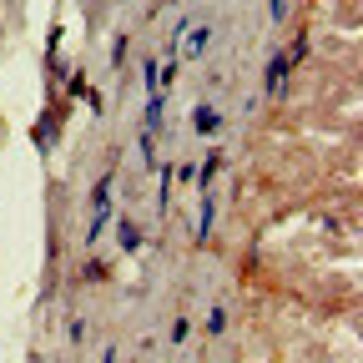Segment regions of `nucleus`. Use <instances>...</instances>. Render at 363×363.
I'll use <instances>...</instances> for the list:
<instances>
[{"label": "nucleus", "instance_id": "17", "mask_svg": "<svg viewBox=\"0 0 363 363\" xmlns=\"http://www.w3.org/2000/svg\"><path fill=\"white\" fill-rule=\"evenodd\" d=\"M267 16H272V26H283L288 21V0H267Z\"/></svg>", "mask_w": 363, "mask_h": 363}, {"label": "nucleus", "instance_id": "18", "mask_svg": "<svg viewBox=\"0 0 363 363\" xmlns=\"http://www.w3.org/2000/svg\"><path fill=\"white\" fill-rule=\"evenodd\" d=\"M187 333H192V323H187V318H177V323H172V343H187Z\"/></svg>", "mask_w": 363, "mask_h": 363}, {"label": "nucleus", "instance_id": "15", "mask_svg": "<svg viewBox=\"0 0 363 363\" xmlns=\"http://www.w3.org/2000/svg\"><path fill=\"white\" fill-rule=\"evenodd\" d=\"M81 283H106V262H96V257H91V262L81 267Z\"/></svg>", "mask_w": 363, "mask_h": 363}, {"label": "nucleus", "instance_id": "4", "mask_svg": "<svg viewBox=\"0 0 363 363\" xmlns=\"http://www.w3.org/2000/svg\"><path fill=\"white\" fill-rule=\"evenodd\" d=\"M217 126H222V111H217L212 101H197V106H192V131H197V136H217Z\"/></svg>", "mask_w": 363, "mask_h": 363}, {"label": "nucleus", "instance_id": "6", "mask_svg": "<svg viewBox=\"0 0 363 363\" xmlns=\"http://www.w3.org/2000/svg\"><path fill=\"white\" fill-rule=\"evenodd\" d=\"M116 222V242H121V252H136L142 247V227H136L131 217H111Z\"/></svg>", "mask_w": 363, "mask_h": 363}, {"label": "nucleus", "instance_id": "12", "mask_svg": "<svg viewBox=\"0 0 363 363\" xmlns=\"http://www.w3.org/2000/svg\"><path fill=\"white\" fill-rule=\"evenodd\" d=\"M157 71H162V56H147V61H142V86H147V96L157 91Z\"/></svg>", "mask_w": 363, "mask_h": 363}, {"label": "nucleus", "instance_id": "2", "mask_svg": "<svg viewBox=\"0 0 363 363\" xmlns=\"http://www.w3.org/2000/svg\"><path fill=\"white\" fill-rule=\"evenodd\" d=\"M30 142H35V152H40V157L61 142V106H51V111H40V116H35V126H30Z\"/></svg>", "mask_w": 363, "mask_h": 363}, {"label": "nucleus", "instance_id": "7", "mask_svg": "<svg viewBox=\"0 0 363 363\" xmlns=\"http://www.w3.org/2000/svg\"><path fill=\"white\" fill-rule=\"evenodd\" d=\"M111 182H116L111 172H106L101 182H91V197H86V202H91V212H96V207H111Z\"/></svg>", "mask_w": 363, "mask_h": 363}, {"label": "nucleus", "instance_id": "21", "mask_svg": "<svg viewBox=\"0 0 363 363\" xmlns=\"http://www.w3.org/2000/svg\"><path fill=\"white\" fill-rule=\"evenodd\" d=\"M167 6H177V0H167Z\"/></svg>", "mask_w": 363, "mask_h": 363}, {"label": "nucleus", "instance_id": "8", "mask_svg": "<svg viewBox=\"0 0 363 363\" xmlns=\"http://www.w3.org/2000/svg\"><path fill=\"white\" fill-rule=\"evenodd\" d=\"M217 172H222V157L212 152L202 167H197V192H212V182H217Z\"/></svg>", "mask_w": 363, "mask_h": 363}, {"label": "nucleus", "instance_id": "16", "mask_svg": "<svg viewBox=\"0 0 363 363\" xmlns=\"http://www.w3.org/2000/svg\"><path fill=\"white\" fill-rule=\"evenodd\" d=\"M66 343H71V348L86 343V323H81V318H71V323H66Z\"/></svg>", "mask_w": 363, "mask_h": 363}, {"label": "nucleus", "instance_id": "5", "mask_svg": "<svg viewBox=\"0 0 363 363\" xmlns=\"http://www.w3.org/2000/svg\"><path fill=\"white\" fill-rule=\"evenodd\" d=\"M212 227H217V202H212V192H202V207H197V233H192V242H197V247L212 238Z\"/></svg>", "mask_w": 363, "mask_h": 363}, {"label": "nucleus", "instance_id": "1", "mask_svg": "<svg viewBox=\"0 0 363 363\" xmlns=\"http://www.w3.org/2000/svg\"><path fill=\"white\" fill-rule=\"evenodd\" d=\"M293 71V56L288 51H272L267 66H262V101H283V81Z\"/></svg>", "mask_w": 363, "mask_h": 363}, {"label": "nucleus", "instance_id": "9", "mask_svg": "<svg viewBox=\"0 0 363 363\" xmlns=\"http://www.w3.org/2000/svg\"><path fill=\"white\" fill-rule=\"evenodd\" d=\"M106 222H111V207H96V212H91V222H86V247L106 233Z\"/></svg>", "mask_w": 363, "mask_h": 363}, {"label": "nucleus", "instance_id": "11", "mask_svg": "<svg viewBox=\"0 0 363 363\" xmlns=\"http://www.w3.org/2000/svg\"><path fill=\"white\" fill-rule=\"evenodd\" d=\"M126 51H131V35L121 30V35L111 40V71H121V66H126Z\"/></svg>", "mask_w": 363, "mask_h": 363}, {"label": "nucleus", "instance_id": "13", "mask_svg": "<svg viewBox=\"0 0 363 363\" xmlns=\"http://www.w3.org/2000/svg\"><path fill=\"white\" fill-rule=\"evenodd\" d=\"M222 328H227V308H222V303H212V308H207V333L217 338Z\"/></svg>", "mask_w": 363, "mask_h": 363}, {"label": "nucleus", "instance_id": "3", "mask_svg": "<svg viewBox=\"0 0 363 363\" xmlns=\"http://www.w3.org/2000/svg\"><path fill=\"white\" fill-rule=\"evenodd\" d=\"M207 45H212V26H207V21H192V30L182 35V56H177V61H202Z\"/></svg>", "mask_w": 363, "mask_h": 363}, {"label": "nucleus", "instance_id": "14", "mask_svg": "<svg viewBox=\"0 0 363 363\" xmlns=\"http://www.w3.org/2000/svg\"><path fill=\"white\" fill-rule=\"evenodd\" d=\"M91 91V76L86 71H71V81H66V96H86Z\"/></svg>", "mask_w": 363, "mask_h": 363}, {"label": "nucleus", "instance_id": "10", "mask_svg": "<svg viewBox=\"0 0 363 363\" xmlns=\"http://www.w3.org/2000/svg\"><path fill=\"white\" fill-rule=\"evenodd\" d=\"M136 152H142L147 167H162V162H157V131H142V136H136Z\"/></svg>", "mask_w": 363, "mask_h": 363}, {"label": "nucleus", "instance_id": "19", "mask_svg": "<svg viewBox=\"0 0 363 363\" xmlns=\"http://www.w3.org/2000/svg\"><path fill=\"white\" fill-rule=\"evenodd\" d=\"M101 363H121V348H116V343H106V353H101Z\"/></svg>", "mask_w": 363, "mask_h": 363}, {"label": "nucleus", "instance_id": "20", "mask_svg": "<svg viewBox=\"0 0 363 363\" xmlns=\"http://www.w3.org/2000/svg\"><path fill=\"white\" fill-rule=\"evenodd\" d=\"M30 363H45V358H40V353H30Z\"/></svg>", "mask_w": 363, "mask_h": 363}]
</instances>
